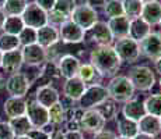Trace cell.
Returning <instances> with one entry per match:
<instances>
[{
	"mask_svg": "<svg viewBox=\"0 0 161 139\" xmlns=\"http://www.w3.org/2000/svg\"><path fill=\"white\" fill-rule=\"evenodd\" d=\"M120 63L122 61L119 60L115 49L111 45L97 46L90 54V64L94 67L101 78L115 77L118 70L120 68Z\"/></svg>",
	"mask_w": 161,
	"mask_h": 139,
	"instance_id": "cell-1",
	"label": "cell"
},
{
	"mask_svg": "<svg viewBox=\"0 0 161 139\" xmlns=\"http://www.w3.org/2000/svg\"><path fill=\"white\" fill-rule=\"evenodd\" d=\"M107 91L109 97L118 103H126L128 100L133 99V95H135V88H133L130 79L125 75L112 77V79L107 86Z\"/></svg>",
	"mask_w": 161,
	"mask_h": 139,
	"instance_id": "cell-2",
	"label": "cell"
},
{
	"mask_svg": "<svg viewBox=\"0 0 161 139\" xmlns=\"http://www.w3.org/2000/svg\"><path fill=\"white\" fill-rule=\"evenodd\" d=\"M107 99H109L108 95L107 86H103L101 83H94V85H88L86 86L84 92H83L81 97L77 100L79 106L81 110H92L101 104L103 102H105Z\"/></svg>",
	"mask_w": 161,
	"mask_h": 139,
	"instance_id": "cell-3",
	"label": "cell"
},
{
	"mask_svg": "<svg viewBox=\"0 0 161 139\" xmlns=\"http://www.w3.org/2000/svg\"><path fill=\"white\" fill-rule=\"evenodd\" d=\"M129 79L135 89L139 91H150L156 83V77L151 68L146 66H136L129 71Z\"/></svg>",
	"mask_w": 161,
	"mask_h": 139,
	"instance_id": "cell-4",
	"label": "cell"
},
{
	"mask_svg": "<svg viewBox=\"0 0 161 139\" xmlns=\"http://www.w3.org/2000/svg\"><path fill=\"white\" fill-rule=\"evenodd\" d=\"M118 57L120 61H125V63L130 64L137 61V58L140 57V46L139 42L133 41L132 38L126 36L122 39H116V43L114 45Z\"/></svg>",
	"mask_w": 161,
	"mask_h": 139,
	"instance_id": "cell-5",
	"label": "cell"
},
{
	"mask_svg": "<svg viewBox=\"0 0 161 139\" xmlns=\"http://www.w3.org/2000/svg\"><path fill=\"white\" fill-rule=\"evenodd\" d=\"M70 20L74 24H77L83 31H88L98 21V13L95 8L83 3V4H77L74 7L72 15H70Z\"/></svg>",
	"mask_w": 161,
	"mask_h": 139,
	"instance_id": "cell-6",
	"label": "cell"
},
{
	"mask_svg": "<svg viewBox=\"0 0 161 139\" xmlns=\"http://www.w3.org/2000/svg\"><path fill=\"white\" fill-rule=\"evenodd\" d=\"M76 0H58L53 8L48 11V24L53 27H59L64 21L70 20L72 11L76 7Z\"/></svg>",
	"mask_w": 161,
	"mask_h": 139,
	"instance_id": "cell-7",
	"label": "cell"
},
{
	"mask_svg": "<svg viewBox=\"0 0 161 139\" xmlns=\"http://www.w3.org/2000/svg\"><path fill=\"white\" fill-rule=\"evenodd\" d=\"M21 18H23V22L25 27L38 29L48 24V11L41 8L35 2L28 3L24 13L21 14Z\"/></svg>",
	"mask_w": 161,
	"mask_h": 139,
	"instance_id": "cell-8",
	"label": "cell"
},
{
	"mask_svg": "<svg viewBox=\"0 0 161 139\" xmlns=\"http://www.w3.org/2000/svg\"><path fill=\"white\" fill-rule=\"evenodd\" d=\"M6 91L13 97H24L31 88V81L24 72H14L4 83Z\"/></svg>",
	"mask_w": 161,
	"mask_h": 139,
	"instance_id": "cell-9",
	"label": "cell"
},
{
	"mask_svg": "<svg viewBox=\"0 0 161 139\" xmlns=\"http://www.w3.org/2000/svg\"><path fill=\"white\" fill-rule=\"evenodd\" d=\"M140 54L151 61H157L161 57V33L150 32L140 43Z\"/></svg>",
	"mask_w": 161,
	"mask_h": 139,
	"instance_id": "cell-10",
	"label": "cell"
},
{
	"mask_svg": "<svg viewBox=\"0 0 161 139\" xmlns=\"http://www.w3.org/2000/svg\"><path fill=\"white\" fill-rule=\"evenodd\" d=\"M25 116L30 120L32 128H42L46 124H49V116L48 109L38 103L36 100L27 102V110Z\"/></svg>",
	"mask_w": 161,
	"mask_h": 139,
	"instance_id": "cell-11",
	"label": "cell"
},
{
	"mask_svg": "<svg viewBox=\"0 0 161 139\" xmlns=\"http://www.w3.org/2000/svg\"><path fill=\"white\" fill-rule=\"evenodd\" d=\"M59 38L63 43H80L84 41L86 31H83L72 20L64 21L59 25Z\"/></svg>",
	"mask_w": 161,
	"mask_h": 139,
	"instance_id": "cell-12",
	"label": "cell"
},
{
	"mask_svg": "<svg viewBox=\"0 0 161 139\" xmlns=\"http://www.w3.org/2000/svg\"><path fill=\"white\" fill-rule=\"evenodd\" d=\"M21 54H23V61L30 67H41L46 61V49L39 46L38 43L23 46Z\"/></svg>",
	"mask_w": 161,
	"mask_h": 139,
	"instance_id": "cell-13",
	"label": "cell"
},
{
	"mask_svg": "<svg viewBox=\"0 0 161 139\" xmlns=\"http://www.w3.org/2000/svg\"><path fill=\"white\" fill-rule=\"evenodd\" d=\"M105 122L107 121L95 109L86 110L83 113L81 121H80V129H84V131L91 132V134H97L101 129H104Z\"/></svg>",
	"mask_w": 161,
	"mask_h": 139,
	"instance_id": "cell-14",
	"label": "cell"
},
{
	"mask_svg": "<svg viewBox=\"0 0 161 139\" xmlns=\"http://www.w3.org/2000/svg\"><path fill=\"white\" fill-rule=\"evenodd\" d=\"M86 33H88L91 41L95 42L98 46L112 45V42H114L112 33H111L107 22H104V21H97L88 31H86Z\"/></svg>",
	"mask_w": 161,
	"mask_h": 139,
	"instance_id": "cell-15",
	"label": "cell"
},
{
	"mask_svg": "<svg viewBox=\"0 0 161 139\" xmlns=\"http://www.w3.org/2000/svg\"><path fill=\"white\" fill-rule=\"evenodd\" d=\"M56 63H58V68H59V72H60V77H63L64 79L77 77L79 68H80V66H81L80 60L73 54H63Z\"/></svg>",
	"mask_w": 161,
	"mask_h": 139,
	"instance_id": "cell-16",
	"label": "cell"
},
{
	"mask_svg": "<svg viewBox=\"0 0 161 139\" xmlns=\"http://www.w3.org/2000/svg\"><path fill=\"white\" fill-rule=\"evenodd\" d=\"M59 41H60V38H59V31L56 29V27L46 24V25L36 29V43L44 49L51 47Z\"/></svg>",
	"mask_w": 161,
	"mask_h": 139,
	"instance_id": "cell-17",
	"label": "cell"
},
{
	"mask_svg": "<svg viewBox=\"0 0 161 139\" xmlns=\"http://www.w3.org/2000/svg\"><path fill=\"white\" fill-rule=\"evenodd\" d=\"M23 64H24V61H23V54H21V49L3 53L2 68L6 72L10 74V75L14 72H20Z\"/></svg>",
	"mask_w": 161,
	"mask_h": 139,
	"instance_id": "cell-18",
	"label": "cell"
},
{
	"mask_svg": "<svg viewBox=\"0 0 161 139\" xmlns=\"http://www.w3.org/2000/svg\"><path fill=\"white\" fill-rule=\"evenodd\" d=\"M140 18L144 20L150 27L160 25L161 22V2H148L143 4Z\"/></svg>",
	"mask_w": 161,
	"mask_h": 139,
	"instance_id": "cell-19",
	"label": "cell"
},
{
	"mask_svg": "<svg viewBox=\"0 0 161 139\" xmlns=\"http://www.w3.org/2000/svg\"><path fill=\"white\" fill-rule=\"evenodd\" d=\"M35 100L38 102L41 106L49 109L51 106H53L55 103H58V102L60 100V96H59V92L53 86L44 85V86H38V89H36Z\"/></svg>",
	"mask_w": 161,
	"mask_h": 139,
	"instance_id": "cell-20",
	"label": "cell"
},
{
	"mask_svg": "<svg viewBox=\"0 0 161 139\" xmlns=\"http://www.w3.org/2000/svg\"><path fill=\"white\" fill-rule=\"evenodd\" d=\"M108 28H109L111 33H112L114 39H122L129 36V27H130V20L125 15L115 18H109L107 22Z\"/></svg>",
	"mask_w": 161,
	"mask_h": 139,
	"instance_id": "cell-21",
	"label": "cell"
},
{
	"mask_svg": "<svg viewBox=\"0 0 161 139\" xmlns=\"http://www.w3.org/2000/svg\"><path fill=\"white\" fill-rule=\"evenodd\" d=\"M86 86L87 85H86L79 77H73V78L66 79V82H64V85H63L64 97L70 99L72 102H77L80 97H81Z\"/></svg>",
	"mask_w": 161,
	"mask_h": 139,
	"instance_id": "cell-22",
	"label": "cell"
},
{
	"mask_svg": "<svg viewBox=\"0 0 161 139\" xmlns=\"http://www.w3.org/2000/svg\"><path fill=\"white\" fill-rule=\"evenodd\" d=\"M146 114L147 113H146V109H144L143 102L137 100V99H130V100H128L122 109V116L125 117V118H129L136 122L140 118H143Z\"/></svg>",
	"mask_w": 161,
	"mask_h": 139,
	"instance_id": "cell-23",
	"label": "cell"
},
{
	"mask_svg": "<svg viewBox=\"0 0 161 139\" xmlns=\"http://www.w3.org/2000/svg\"><path fill=\"white\" fill-rule=\"evenodd\" d=\"M25 110H27V100L24 97L10 96L4 102V113L8 118L25 116Z\"/></svg>",
	"mask_w": 161,
	"mask_h": 139,
	"instance_id": "cell-24",
	"label": "cell"
},
{
	"mask_svg": "<svg viewBox=\"0 0 161 139\" xmlns=\"http://www.w3.org/2000/svg\"><path fill=\"white\" fill-rule=\"evenodd\" d=\"M150 32H151V27L148 25L144 20H142L140 17L130 20V27H129V38H132L133 41L140 43Z\"/></svg>",
	"mask_w": 161,
	"mask_h": 139,
	"instance_id": "cell-25",
	"label": "cell"
},
{
	"mask_svg": "<svg viewBox=\"0 0 161 139\" xmlns=\"http://www.w3.org/2000/svg\"><path fill=\"white\" fill-rule=\"evenodd\" d=\"M137 125H139V132L150 135V137H156V135H158L161 132L160 118L158 117L150 116V114H146L143 118L139 120Z\"/></svg>",
	"mask_w": 161,
	"mask_h": 139,
	"instance_id": "cell-26",
	"label": "cell"
},
{
	"mask_svg": "<svg viewBox=\"0 0 161 139\" xmlns=\"http://www.w3.org/2000/svg\"><path fill=\"white\" fill-rule=\"evenodd\" d=\"M118 131H119V137L133 139L139 134V125L136 121H132V120L125 118V117H120L118 120Z\"/></svg>",
	"mask_w": 161,
	"mask_h": 139,
	"instance_id": "cell-27",
	"label": "cell"
},
{
	"mask_svg": "<svg viewBox=\"0 0 161 139\" xmlns=\"http://www.w3.org/2000/svg\"><path fill=\"white\" fill-rule=\"evenodd\" d=\"M8 124H10L15 137L27 135L32 129V125H31L30 120L27 118V116H20V117H15V118H10L8 120Z\"/></svg>",
	"mask_w": 161,
	"mask_h": 139,
	"instance_id": "cell-28",
	"label": "cell"
},
{
	"mask_svg": "<svg viewBox=\"0 0 161 139\" xmlns=\"http://www.w3.org/2000/svg\"><path fill=\"white\" fill-rule=\"evenodd\" d=\"M24 27L25 25H24L21 17H17V15H6V20H4V24H3L2 31L4 33H10V35L17 36L18 33L23 31Z\"/></svg>",
	"mask_w": 161,
	"mask_h": 139,
	"instance_id": "cell-29",
	"label": "cell"
},
{
	"mask_svg": "<svg viewBox=\"0 0 161 139\" xmlns=\"http://www.w3.org/2000/svg\"><path fill=\"white\" fill-rule=\"evenodd\" d=\"M144 3L142 0H122V7H123V15L128 17L129 20L140 17L142 8H143Z\"/></svg>",
	"mask_w": 161,
	"mask_h": 139,
	"instance_id": "cell-30",
	"label": "cell"
},
{
	"mask_svg": "<svg viewBox=\"0 0 161 139\" xmlns=\"http://www.w3.org/2000/svg\"><path fill=\"white\" fill-rule=\"evenodd\" d=\"M77 77H79L80 79H81L83 82L86 83V85H94V83H98L97 79L101 78L100 75H98V72L95 71V68L91 66L90 63L87 64H81L79 68V72H77Z\"/></svg>",
	"mask_w": 161,
	"mask_h": 139,
	"instance_id": "cell-31",
	"label": "cell"
},
{
	"mask_svg": "<svg viewBox=\"0 0 161 139\" xmlns=\"http://www.w3.org/2000/svg\"><path fill=\"white\" fill-rule=\"evenodd\" d=\"M27 4H28V0H6L2 10L4 11L6 15H17V17H21V14L25 10Z\"/></svg>",
	"mask_w": 161,
	"mask_h": 139,
	"instance_id": "cell-32",
	"label": "cell"
},
{
	"mask_svg": "<svg viewBox=\"0 0 161 139\" xmlns=\"http://www.w3.org/2000/svg\"><path fill=\"white\" fill-rule=\"evenodd\" d=\"M48 116H49V122L52 125H60L62 122H64L66 120V110L62 106L60 102L55 103L53 106H51L48 109Z\"/></svg>",
	"mask_w": 161,
	"mask_h": 139,
	"instance_id": "cell-33",
	"label": "cell"
},
{
	"mask_svg": "<svg viewBox=\"0 0 161 139\" xmlns=\"http://www.w3.org/2000/svg\"><path fill=\"white\" fill-rule=\"evenodd\" d=\"M95 110L103 116V118L105 121H109V120L115 118L118 114V107L112 99H107V100L103 102L101 104H98V106L95 107Z\"/></svg>",
	"mask_w": 161,
	"mask_h": 139,
	"instance_id": "cell-34",
	"label": "cell"
},
{
	"mask_svg": "<svg viewBox=\"0 0 161 139\" xmlns=\"http://www.w3.org/2000/svg\"><path fill=\"white\" fill-rule=\"evenodd\" d=\"M146 113L154 117H161V93L151 95L143 102Z\"/></svg>",
	"mask_w": 161,
	"mask_h": 139,
	"instance_id": "cell-35",
	"label": "cell"
},
{
	"mask_svg": "<svg viewBox=\"0 0 161 139\" xmlns=\"http://www.w3.org/2000/svg\"><path fill=\"white\" fill-rule=\"evenodd\" d=\"M20 41L15 35H10V33L4 32L0 35V52L6 53V52L17 50V49H20Z\"/></svg>",
	"mask_w": 161,
	"mask_h": 139,
	"instance_id": "cell-36",
	"label": "cell"
},
{
	"mask_svg": "<svg viewBox=\"0 0 161 139\" xmlns=\"http://www.w3.org/2000/svg\"><path fill=\"white\" fill-rule=\"evenodd\" d=\"M104 13L109 18H115V17L123 15L122 0H108L104 6Z\"/></svg>",
	"mask_w": 161,
	"mask_h": 139,
	"instance_id": "cell-37",
	"label": "cell"
},
{
	"mask_svg": "<svg viewBox=\"0 0 161 139\" xmlns=\"http://www.w3.org/2000/svg\"><path fill=\"white\" fill-rule=\"evenodd\" d=\"M18 41H20L21 46H28V45H34L36 43V29L30 27H24L23 31L17 35Z\"/></svg>",
	"mask_w": 161,
	"mask_h": 139,
	"instance_id": "cell-38",
	"label": "cell"
},
{
	"mask_svg": "<svg viewBox=\"0 0 161 139\" xmlns=\"http://www.w3.org/2000/svg\"><path fill=\"white\" fill-rule=\"evenodd\" d=\"M0 139H15V135L8 121H0Z\"/></svg>",
	"mask_w": 161,
	"mask_h": 139,
	"instance_id": "cell-39",
	"label": "cell"
},
{
	"mask_svg": "<svg viewBox=\"0 0 161 139\" xmlns=\"http://www.w3.org/2000/svg\"><path fill=\"white\" fill-rule=\"evenodd\" d=\"M27 135H28L31 139H49V137H51V135H48L44 129H41V128H32Z\"/></svg>",
	"mask_w": 161,
	"mask_h": 139,
	"instance_id": "cell-40",
	"label": "cell"
},
{
	"mask_svg": "<svg viewBox=\"0 0 161 139\" xmlns=\"http://www.w3.org/2000/svg\"><path fill=\"white\" fill-rule=\"evenodd\" d=\"M116 134L109 129H101L100 132L94 134V139H116Z\"/></svg>",
	"mask_w": 161,
	"mask_h": 139,
	"instance_id": "cell-41",
	"label": "cell"
},
{
	"mask_svg": "<svg viewBox=\"0 0 161 139\" xmlns=\"http://www.w3.org/2000/svg\"><path fill=\"white\" fill-rule=\"evenodd\" d=\"M63 138L64 139H84L83 132L80 129H67L63 132Z\"/></svg>",
	"mask_w": 161,
	"mask_h": 139,
	"instance_id": "cell-42",
	"label": "cell"
},
{
	"mask_svg": "<svg viewBox=\"0 0 161 139\" xmlns=\"http://www.w3.org/2000/svg\"><path fill=\"white\" fill-rule=\"evenodd\" d=\"M56 2L58 0H35L36 4H38L41 8H44L45 11H51Z\"/></svg>",
	"mask_w": 161,
	"mask_h": 139,
	"instance_id": "cell-43",
	"label": "cell"
},
{
	"mask_svg": "<svg viewBox=\"0 0 161 139\" xmlns=\"http://www.w3.org/2000/svg\"><path fill=\"white\" fill-rule=\"evenodd\" d=\"M105 3H107V0H84V4L95 8V10L97 8H104Z\"/></svg>",
	"mask_w": 161,
	"mask_h": 139,
	"instance_id": "cell-44",
	"label": "cell"
},
{
	"mask_svg": "<svg viewBox=\"0 0 161 139\" xmlns=\"http://www.w3.org/2000/svg\"><path fill=\"white\" fill-rule=\"evenodd\" d=\"M49 139H64L63 138V131H55L53 134L49 137Z\"/></svg>",
	"mask_w": 161,
	"mask_h": 139,
	"instance_id": "cell-45",
	"label": "cell"
},
{
	"mask_svg": "<svg viewBox=\"0 0 161 139\" xmlns=\"http://www.w3.org/2000/svg\"><path fill=\"white\" fill-rule=\"evenodd\" d=\"M133 139H154V137H150V135H146V134H142V132H139V134L136 135Z\"/></svg>",
	"mask_w": 161,
	"mask_h": 139,
	"instance_id": "cell-46",
	"label": "cell"
},
{
	"mask_svg": "<svg viewBox=\"0 0 161 139\" xmlns=\"http://www.w3.org/2000/svg\"><path fill=\"white\" fill-rule=\"evenodd\" d=\"M4 20H6V14H4V11H3L2 8H0V31H2V28H3Z\"/></svg>",
	"mask_w": 161,
	"mask_h": 139,
	"instance_id": "cell-47",
	"label": "cell"
},
{
	"mask_svg": "<svg viewBox=\"0 0 161 139\" xmlns=\"http://www.w3.org/2000/svg\"><path fill=\"white\" fill-rule=\"evenodd\" d=\"M154 63H156V71L161 75V57L157 61H154Z\"/></svg>",
	"mask_w": 161,
	"mask_h": 139,
	"instance_id": "cell-48",
	"label": "cell"
},
{
	"mask_svg": "<svg viewBox=\"0 0 161 139\" xmlns=\"http://www.w3.org/2000/svg\"><path fill=\"white\" fill-rule=\"evenodd\" d=\"M15 139H31L28 135H21V137H15Z\"/></svg>",
	"mask_w": 161,
	"mask_h": 139,
	"instance_id": "cell-49",
	"label": "cell"
},
{
	"mask_svg": "<svg viewBox=\"0 0 161 139\" xmlns=\"http://www.w3.org/2000/svg\"><path fill=\"white\" fill-rule=\"evenodd\" d=\"M3 86H4V81H3V77L0 75V91L3 89Z\"/></svg>",
	"mask_w": 161,
	"mask_h": 139,
	"instance_id": "cell-50",
	"label": "cell"
},
{
	"mask_svg": "<svg viewBox=\"0 0 161 139\" xmlns=\"http://www.w3.org/2000/svg\"><path fill=\"white\" fill-rule=\"evenodd\" d=\"M6 0H0V8H3V6H4Z\"/></svg>",
	"mask_w": 161,
	"mask_h": 139,
	"instance_id": "cell-51",
	"label": "cell"
},
{
	"mask_svg": "<svg viewBox=\"0 0 161 139\" xmlns=\"http://www.w3.org/2000/svg\"><path fill=\"white\" fill-rule=\"evenodd\" d=\"M2 57H3V52H0V67H2Z\"/></svg>",
	"mask_w": 161,
	"mask_h": 139,
	"instance_id": "cell-52",
	"label": "cell"
},
{
	"mask_svg": "<svg viewBox=\"0 0 161 139\" xmlns=\"http://www.w3.org/2000/svg\"><path fill=\"white\" fill-rule=\"evenodd\" d=\"M143 3H148V2H156V0H142Z\"/></svg>",
	"mask_w": 161,
	"mask_h": 139,
	"instance_id": "cell-53",
	"label": "cell"
},
{
	"mask_svg": "<svg viewBox=\"0 0 161 139\" xmlns=\"http://www.w3.org/2000/svg\"><path fill=\"white\" fill-rule=\"evenodd\" d=\"M116 139H132V138H125V137H118Z\"/></svg>",
	"mask_w": 161,
	"mask_h": 139,
	"instance_id": "cell-54",
	"label": "cell"
},
{
	"mask_svg": "<svg viewBox=\"0 0 161 139\" xmlns=\"http://www.w3.org/2000/svg\"><path fill=\"white\" fill-rule=\"evenodd\" d=\"M160 89H161V78H160Z\"/></svg>",
	"mask_w": 161,
	"mask_h": 139,
	"instance_id": "cell-55",
	"label": "cell"
},
{
	"mask_svg": "<svg viewBox=\"0 0 161 139\" xmlns=\"http://www.w3.org/2000/svg\"><path fill=\"white\" fill-rule=\"evenodd\" d=\"M160 127H161V117H160Z\"/></svg>",
	"mask_w": 161,
	"mask_h": 139,
	"instance_id": "cell-56",
	"label": "cell"
},
{
	"mask_svg": "<svg viewBox=\"0 0 161 139\" xmlns=\"http://www.w3.org/2000/svg\"><path fill=\"white\" fill-rule=\"evenodd\" d=\"M160 27H161V22H160Z\"/></svg>",
	"mask_w": 161,
	"mask_h": 139,
	"instance_id": "cell-57",
	"label": "cell"
}]
</instances>
